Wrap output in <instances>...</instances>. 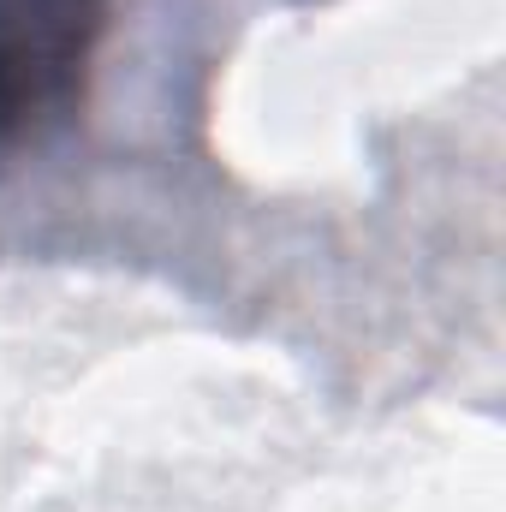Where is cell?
Masks as SVG:
<instances>
[{
  "instance_id": "cell-1",
  "label": "cell",
  "mask_w": 506,
  "mask_h": 512,
  "mask_svg": "<svg viewBox=\"0 0 506 512\" xmlns=\"http://www.w3.org/2000/svg\"><path fill=\"white\" fill-rule=\"evenodd\" d=\"M108 0H0V143L72 114Z\"/></svg>"
}]
</instances>
